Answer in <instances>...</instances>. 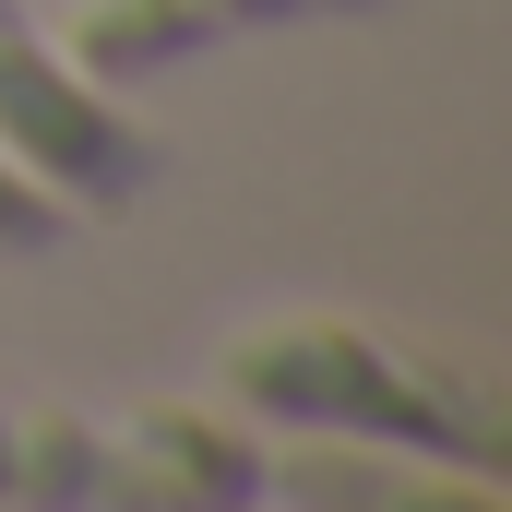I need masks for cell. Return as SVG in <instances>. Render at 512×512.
Segmentation results:
<instances>
[{"label":"cell","instance_id":"obj_6","mask_svg":"<svg viewBox=\"0 0 512 512\" xmlns=\"http://www.w3.org/2000/svg\"><path fill=\"white\" fill-rule=\"evenodd\" d=\"M12 501H96V429L0 393V512Z\"/></svg>","mask_w":512,"mask_h":512},{"label":"cell","instance_id":"obj_5","mask_svg":"<svg viewBox=\"0 0 512 512\" xmlns=\"http://www.w3.org/2000/svg\"><path fill=\"white\" fill-rule=\"evenodd\" d=\"M262 501L298 512H501L512 477H465L393 441H334V429H274L262 441Z\"/></svg>","mask_w":512,"mask_h":512},{"label":"cell","instance_id":"obj_4","mask_svg":"<svg viewBox=\"0 0 512 512\" xmlns=\"http://www.w3.org/2000/svg\"><path fill=\"white\" fill-rule=\"evenodd\" d=\"M334 12H382V0H72L60 48H72L108 96H131L143 72H191V60H215V48H239V36L334 24Z\"/></svg>","mask_w":512,"mask_h":512},{"label":"cell","instance_id":"obj_3","mask_svg":"<svg viewBox=\"0 0 512 512\" xmlns=\"http://www.w3.org/2000/svg\"><path fill=\"white\" fill-rule=\"evenodd\" d=\"M262 441L227 393H155L120 429H96V501H155V512H239L262 501Z\"/></svg>","mask_w":512,"mask_h":512},{"label":"cell","instance_id":"obj_7","mask_svg":"<svg viewBox=\"0 0 512 512\" xmlns=\"http://www.w3.org/2000/svg\"><path fill=\"white\" fill-rule=\"evenodd\" d=\"M72 227H84V215H72V203H48V191H36V179L0 155V262H48Z\"/></svg>","mask_w":512,"mask_h":512},{"label":"cell","instance_id":"obj_1","mask_svg":"<svg viewBox=\"0 0 512 512\" xmlns=\"http://www.w3.org/2000/svg\"><path fill=\"white\" fill-rule=\"evenodd\" d=\"M215 393L251 429H334V441H393V453H429V465H465V477H512L501 382H477L429 346H393L358 310H262V322H239L227 358H215Z\"/></svg>","mask_w":512,"mask_h":512},{"label":"cell","instance_id":"obj_2","mask_svg":"<svg viewBox=\"0 0 512 512\" xmlns=\"http://www.w3.org/2000/svg\"><path fill=\"white\" fill-rule=\"evenodd\" d=\"M0 155L72 215H131L167 167V143L131 120V96H108L60 48V24H36V0H0Z\"/></svg>","mask_w":512,"mask_h":512}]
</instances>
